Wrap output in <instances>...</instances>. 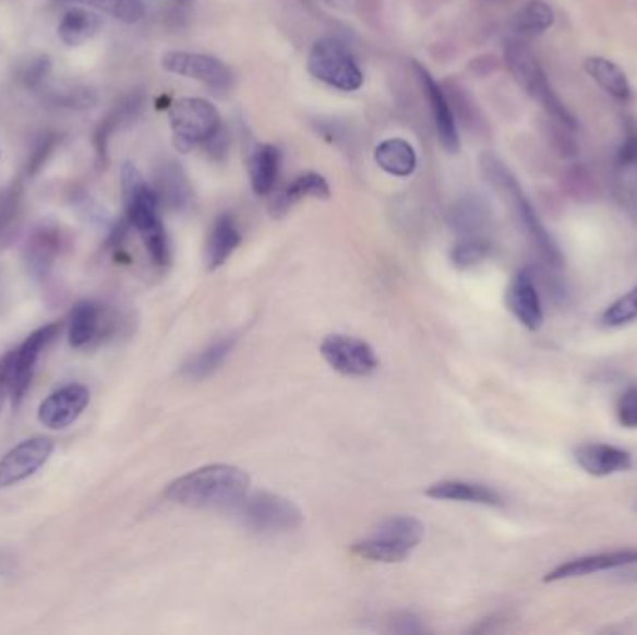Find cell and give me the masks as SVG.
<instances>
[{
  "label": "cell",
  "mask_w": 637,
  "mask_h": 635,
  "mask_svg": "<svg viewBox=\"0 0 637 635\" xmlns=\"http://www.w3.org/2000/svg\"><path fill=\"white\" fill-rule=\"evenodd\" d=\"M250 477L230 464H211L168 484L166 498L192 508H236L247 498Z\"/></svg>",
  "instance_id": "obj_1"
},
{
  "label": "cell",
  "mask_w": 637,
  "mask_h": 635,
  "mask_svg": "<svg viewBox=\"0 0 637 635\" xmlns=\"http://www.w3.org/2000/svg\"><path fill=\"white\" fill-rule=\"evenodd\" d=\"M481 172L486 181L496 189L497 194L504 197L505 204L509 205L510 213L517 218L518 226L522 228L529 242L533 244L541 260L550 267L560 268L563 265V254L560 247L544 228L541 218L537 215L536 207L529 202L518 179L513 176L509 168L497 159L492 153H484L481 157Z\"/></svg>",
  "instance_id": "obj_2"
},
{
  "label": "cell",
  "mask_w": 637,
  "mask_h": 635,
  "mask_svg": "<svg viewBox=\"0 0 637 635\" xmlns=\"http://www.w3.org/2000/svg\"><path fill=\"white\" fill-rule=\"evenodd\" d=\"M121 192L129 224L141 233L147 254L157 265H166L170 261V242L160 220L159 197L133 163L121 166Z\"/></svg>",
  "instance_id": "obj_3"
},
{
  "label": "cell",
  "mask_w": 637,
  "mask_h": 635,
  "mask_svg": "<svg viewBox=\"0 0 637 635\" xmlns=\"http://www.w3.org/2000/svg\"><path fill=\"white\" fill-rule=\"evenodd\" d=\"M505 64L515 76V81L520 84V88L546 110L550 120L576 131L574 116L568 112V108L563 105L560 97L555 96L554 88L550 86L549 79H546V73L526 45L520 44L517 39L507 41Z\"/></svg>",
  "instance_id": "obj_4"
},
{
  "label": "cell",
  "mask_w": 637,
  "mask_h": 635,
  "mask_svg": "<svg viewBox=\"0 0 637 635\" xmlns=\"http://www.w3.org/2000/svg\"><path fill=\"white\" fill-rule=\"evenodd\" d=\"M423 534L425 528L414 516H392L381 522L370 537L357 542L352 553L376 563H401L423 540Z\"/></svg>",
  "instance_id": "obj_5"
},
{
  "label": "cell",
  "mask_w": 637,
  "mask_h": 635,
  "mask_svg": "<svg viewBox=\"0 0 637 635\" xmlns=\"http://www.w3.org/2000/svg\"><path fill=\"white\" fill-rule=\"evenodd\" d=\"M173 146L179 152H191L192 147L205 144L223 129L217 108L202 97H181L170 105Z\"/></svg>",
  "instance_id": "obj_6"
},
{
  "label": "cell",
  "mask_w": 637,
  "mask_h": 635,
  "mask_svg": "<svg viewBox=\"0 0 637 635\" xmlns=\"http://www.w3.org/2000/svg\"><path fill=\"white\" fill-rule=\"evenodd\" d=\"M308 71L321 83L344 92H357L362 88V70L351 51L341 41L323 38L315 41L308 55Z\"/></svg>",
  "instance_id": "obj_7"
},
{
  "label": "cell",
  "mask_w": 637,
  "mask_h": 635,
  "mask_svg": "<svg viewBox=\"0 0 637 635\" xmlns=\"http://www.w3.org/2000/svg\"><path fill=\"white\" fill-rule=\"evenodd\" d=\"M236 508L247 528L262 534L293 531L302 524L300 508L286 498L271 492L247 494Z\"/></svg>",
  "instance_id": "obj_8"
},
{
  "label": "cell",
  "mask_w": 637,
  "mask_h": 635,
  "mask_svg": "<svg viewBox=\"0 0 637 635\" xmlns=\"http://www.w3.org/2000/svg\"><path fill=\"white\" fill-rule=\"evenodd\" d=\"M321 355L334 371L345 376H368L378 369V358L370 344L345 334H330L321 344Z\"/></svg>",
  "instance_id": "obj_9"
},
{
  "label": "cell",
  "mask_w": 637,
  "mask_h": 635,
  "mask_svg": "<svg viewBox=\"0 0 637 635\" xmlns=\"http://www.w3.org/2000/svg\"><path fill=\"white\" fill-rule=\"evenodd\" d=\"M163 70L205 84L215 92H228L233 83L230 68L223 60L200 52L168 51L160 58Z\"/></svg>",
  "instance_id": "obj_10"
},
{
  "label": "cell",
  "mask_w": 637,
  "mask_h": 635,
  "mask_svg": "<svg viewBox=\"0 0 637 635\" xmlns=\"http://www.w3.org/2000/svg\"><path fill=\"white\" fill-rule=\"evenodd\" d=\"M55 452V442L47 436L23 440L0 458V489L23 483L38 474Z\"/></svg>",
  "instance_id": "obj_11"
},
{
  "label": "cell",
  "mask_w": 637,
  "mask_h": 635,
  "mask_svg": "<svg viewBox=\"0 0 637 635\" xmlns=\"http://www.w3.org/2000/svg\"><path fill=\"white\" fill-rule=\"evenodd\" d=\"M613 192L618 205L637 218V123L625 120V136L613 163Z\"/></svg>",
  "instance_id": "obj_12"
},
{
  "label": "cell",
  "mask_w": 637,
  "mask_h": 635,
  "mask_svg": "<svg viewBox=\"0 0 637 635\" xmlns=\"http://www.w3.org/2000/svg\"><path fill=\"white\" fill-rule=\"evenodd\" d=\"M60 328H62V324L60 323L45 324V326H41V328H38V331L33 332L31 336L26 337L20 349L15 350L12 392H10L13 408L20 407L21 400L25 397L26 390H28L31 381H33L34 369H36L41 350L51 344L52 339L60 334Z\"/></svg>",
  "instance_id": "obj_13"
},
{
  "label": "cell",
  "mask_w": 637,
  "mask_h": 635,
  "mask_svg": "<svg viewBox=\"0 0 637 635\" xmlns=\"http://www.w3.org/2000/svg\"><path fill=\"white\" fill-rule=\"evenodd\" d=\"M412 68H414V73L418 76V81H420L423 94L428 97L429 105H431L434 128H436L442 146L446 147L449 153L459 152V129H457V120H455L452 103L444 94V89L440 88V84L434 81V76L429 73L428 68H423L418 62H414Z\"/></svg>",
  "instance_id": "obj_14"
},
{
  "label": "cell",
  "mask_w": 637,
  "mask_h": 635,
  "mask_svg": "<svg viewBox=\"0 0 637 635\" xmlns=\"http://www.w3.org/2000/svg\"><path fill=\"white\" fill-rule=\"evenodd\" d=\"M89 392L83 384H68L49 395L39 405L38 420L41 426L52 431H62L81 418L88 407Z\"/></svg>",
  "instance_id": "obj_15"
},
{
  "label": "cell",
  "mask_w": 637,
  "mask_h": 635,
  "mask_svg": "<svg viewBox=\"0 0 637 635\" xmlns=\"http://www.w3.org/2000/svg\"><path fill=\"white\" fill-rule=\"evenodd\" d=\"M637 563V550H615V552L593 553L576 560L561 563L544 576L546 584L563 582V579L581 578L597 572L615 571Z\"/></svg>",
  "instance_id": "obj_16"
},
{
  "label": "cell",
  "mask_w": 637,
  "mask_h": 635,
  "mask_svg": "<svg viewBox=\"0 0 637 635\" xmlns=\"http://www.w3.org/2000/svg\"><path fill=\"white\" fill-rule=\"evenodd\" d=\"M507 305L513 315L518 319V323L526 326L528 331L541 328L544 321L541 295L537 289L536 276L529 268L520 271L510 281L507 289Z\"/></svg>",
  "instance_id": "obj_17"
},
{
  "label": "cell",
  "mask_w": 637,
  "mask_h": 635,
  "mask_svg": "<svg viewBox=\"0 0 637 635\" xmlns=\"http://www.w3.org/2000/svg\"><path fill=\"white\" fill-rule=\"evenodd\" d=\"M581 470L589 476L608 477L628 471L634 464L630 452L610 444H584L574 452Z\"/></svg>",
  "instance_id": "obj_18"
},
{
  "label": "cell",
  "mask_w": 637,
  "mask_h": 635,
  "mask_svg": "<svg viewBox=\"0 0 637 635\" xmlns=\"http://www.w3.org/2000/svg\"><path fill=\"white\" fill-rule=\"evenodd\" d=\"M142 107H144V97L141 94H131V96L123 97L118 105L112 107L109 115L103 118L101 123L97 125L96 133H94L97 165H107V149H109L110 139L120 129L136 120L141 115Z\"/></svg>",
  "instance_id": "obj_19"
},
{
  "label": "cell",
  "mask_w": 637,
  "mask_h": 635,
  "mask_svg": "<svg viewBox=\"0 0 637 635\" xmlns=\"http://www.w3.org/2000/svg\"><path fill=\"white\" fill-rule=\"evenodd\" d=\"M425 494L442 502L476 503V505H486V507L504 505V498L489 484L457 481V479L431 484Z\"/></svg>",
  "instance_id": "obj_20"
},
{
  "label": "cell",
  "mask_w": 637,
  "mask_h": 635,
  "mask_svg": "<svg viewBox=\"0 0 637 635\" xmlns=\"http://www.w3.org/2000/svg\"><path fill=\"white\" fill-rule=\"evenodd\" d=\"M241 241V229L237 226L236 218L228 213L218 216L211 228L207 250H205V260H207L209 271L223 267L224 263L230 260L231 254L239 248Z\"/></svg>",
  "instance_id": "obj_21"
},
{
  "label": "cell",
  "mask_w": 637,
  "mask_h": 635,
  "mask_svg": "<svg viewBox=\"0 0 637 635\" xmlns=\"http://www.w3.org/2000/svg\"><path fill=\"white\" fill-rule=\"evenodd\" d=\"M64 236L62 229L52 224H41L34 229L31 241L26 244V261L34 274L45 276L52 267V261L57 257L62 247Z\"/></svg>",
  "instance_id": "obj_22"
},
{
  "label": "cell",
  "mask_w": 637,
  "mask_h": 635,
  "mask_svg": "<svg viewBox=\"0 0 637 635\" xmlns=\"http://www.w3.org/2000/svg\"><path fill=\"white\" fill-rule=\"evenodd\" d=\"M154 191L159 197V204L172 209H183L191 196L185 173L173 160H165L155 168Z\"/></svg>",
  "instance_id": "obj_23"
},
{
  "label": "cell",
  "mask_w": 637,
  "mask_h": 635,
  "mask_svg": "<svg viewBox=\"0 0 637 635\" xmlns=\"http://www.w3.org/2000/svg\"><path fill=\"white\" fill-rule=\"evenodd\" d=\"M34 96L47 107L62 108V110H88L97 105V94L88 86L81 84H60L49 81L44 88Z\"/></svg>",
  "instance_id": "obj_24"
},
{
  "label": "cell",
  "mask_w": 637,
  "mask_h": 635,
  "mask_svg": "<svg viewBox=\"0 0 637 635\" xmlns=\"http://www.w3.org/2000/svg\"><path fill=\"white\" fill-rule=\"evenodd\" d=\"M449 224L455 233L465 237H481L491 224V209L484 200L478 196H466L453 205L449 213Z\"/></svg>",
  "instance_id": "obj_25"
},
{
  "label": "cell",
  "mask_w": 637,
  "mask_h": 635,
  "mask_svg": "<svg viewBox=\"0 0 637 635\" xmlns=\"http://www.w3.org/2000/svg\"><path fill=\"white\" fill-rule=\"evenodd\" d=\"M281 153L278 147L262 144L255 147L249 159L250 183L257 196H267L275 189L280 173Z\"/></svg>",
  "instance_id": "obj_26"
},
{
  "label": "cell",
  "mask_w": 637,
  "mask_h": 635,
  "mask_svg": "<svg viewBox=\"0 0 637 635\" xmlns=\"http://www.w3.org/2000/svg\"><path fill=\"white\" fill-rule=\"evenodd\" d=\"M587 75L604 89L608 96H612L617 101H628L632 97V86L628 76L621 65L604 57H589L586 60Z\"/></svg>",
  "instance_id": "obj_27"
},
{
  "label": "cell",
  "mask_w": 637,
  "mask_h": 635,
  "mask_svg": "<svg viewBox=\"0 0 637 635\" xmlns=\"http://www.w3.org/2000/svg\"><path fill=\"white\" fill-rule=\"evenodd\" d=\"M375 163L389 176L408 178L414 173L418 157L410 142L402 139H388L375 147Z\"/></svg>",
  "instance_id": "obj_28"
},
{
  "label": "cell",
  "mask_w": 637,
  "mask_h": 635,
  "mask_svg": "<svg viewBox=\"0 0 637 635\" xmlns=\"http://www.w3.org/2000/svg\"><path fill=\"white\" fill-rule=\"evenodd\" d=\"M101 28V17L97 13L84 10L83 7H73L64 13L58 25V38L68 47H79L94 38Z\"/></svg>",
  "instance_id": "obj_29"
},
{
  "label": "cell",
  "mask_w": 637,
  "mask_h": 635,
  "mask_svg": "<svg viewBox=\"0 0 637 635\" xmlns=\"http://www.w3.org/2000/svg\"><path fill=\"white\" fill-rule=\"evenodd\" d=\"M233 345H236V337L217 339L215 344H211L209 347L200 350L199 355L192 356L191 360L181 369V373L187 379H191V381L207 379V376L213 375L215 371L223 368L224 362L228 360V356L233 350Z\"/></svg>",
  "instance_id": "obj_30"
},
{
  "label": "cell",
  "mask_w": 637,
  "mask_h": 635,
  "mask_svg": "<svg viewBox=\"0 0 637 635\" xmlns=\"http://www.w3.org/2000/svg\"><path fill=\"white\" fill-rule=\"evenodd\" d=\"M304 197H315V200H328L330 197V187L323 176L315 172H307L295 178L291 184L287 187L286 191L281 192V196L276 200L273 213L276 215H284L289 211L291 205L297 204Z\"/></svg>",
  "instance_id": "obj_31"
},
{
  "label": "cell",
  "mask_w": 637,
  "mask_h": 635,
  "mask_svg": "<svg viewBox=\"0 0 637 635\" xmlns=\"http://www.w3.org/2000/svg\"><path fill=\"white\" fill-rule=\"evenodd\" d=\"M555 13L549 2L544 0H528L524 7L518 8L513 17V28L518 36L533 38L546 33L554 26Z\"/></svg>",
  "instance_id": "obj_32"
},
{
  "label": "cell",
  "mask_w": 637,
  "mask_h": 635,
  "mask_svg": "<svg viewBox=\"0 0 637 635\" xmlns=\"http://www.w3.org/2000/svg\"><path fill=\"white\" fill-rule=\"evenodd\" d=\"M51 2L55 7L94 8L128 25L139 23L146 15L142 0H51Z\"/></svg>",
  "instance_id": "obj_33"
},
{
  "label": "cell",
  "mask_w": 637,
  "mask_h": 635,
  "mask_svg": "<svg viewBox=\"0 0 637 635\" xmlns=\"http://www.w3.org/2000/svg\"><path fill=\"white\" fill-rule=\"evenodd\" d=\"M99 324V308L89 300H81L73 308L70 317V345L81 349L96 336Z\"/></svg>",
  "instance_id": "obj_34"
},
{
  "label": "cell",
  "mask_w": 637,
  "mask_h": 635,
  "mask_svg": "<svg viewBox=\"0 0 637 635\" xmlns=\"http://www.w3.org/2000/svg\"><path fill=\"white\" fill-rule=\"evenodd\" d=\"M15 79L28 92H39L52 79V60L47 55H36L21 62L15 70Z\"/></svg>",
  "instance_id": "obj_35"
},
{
  "label": "cell",
  "mask_w": 637,
  "mask_h": 635,
  "mask_svg": "<svg viewBox=\"0 0 637 635\" xmlns=\"http://www.w3.org/2000/svg\"><path fill=\"white\" fill-rule=\"evenodd\" d=\"M491 254V244L483 237H465L460 239L452 252V261L455 267L472 268L486 260Z\"/></svg>",
  "instance_id": "obj_36"
},
{
  "label": "cell",
  "mask_w": 637,
  "mask_h": 635,
  "mask_svg": "<svg viewBox=\"0 0 637 635\" xmlns=\"http://www.w3.org/2000/svg\"><path fill=\"white\" fill-rule=\"evenodd\" d=\"M600 321L610 328H621L637 321V286L608 305Z\"/></svg>",
  "instance_id": "obj_37"
},
{
  "label": "cell",
  "mask_w": 637,
  "mask_h": 635,
  "mask_svg": "<svg viewBox=\"0 0 637 635\" xmlns=\"http://www.w3.org/2000/svg\"><path fill=\"white\" fill-rule=\"evenodd\" d=\"M58 142L60 139H58L57 133L45 131V133L38 134V139L34 141L31 153H28V159H26V176L34 178L44 168L52 152L57 149Z\"/></svg>",
  "instance_id": "obj_38"
},
{
  "label": "cell",
  "mask_w": 637,
  "mask_h": 635,
  "mask_svg": "<svg viewBox=\"0 0 637 635\" xmlns=\"http://www.w3.org/2000/svg\"><path fill=\"white\" fill-rule=\"evenodd\" d=\"M617 420L625 429H637V386H628L617 400Z\"/></svg>",
  "instance_id": "obj_39"
},
{
  "label": "cell",
  "mask_w": 637,
  "mask_h": 635,
  "mask_svg": "<svg viewBox=\"0 0 637 635\" xmlns=\"http://www.w3.org/2000/svg\"><path fill=\"white\" fill-rule=\"evenodd\" d=\"M13 362H15V350H10L0 358V410L4 407L8 394L12 392Z\"/></svg>",
  "instance_id": "obj_40"
},
{
  "label": "cell",
  "mask_w": 637,
  "mask_h": 635,
  "mask_svg": "<svg viewBox=\"0 0 637 635\" xmlns=\"http://www.w3.org/2000/svg\"><path fill=\"white\" fill-rule=\"evenodd\" d=\"M392 630L397 634H420L423 632V626H421L418 616L412 615V613H402L394 621Z\"/></svg>",
  "instance_id": "obj_41"
},
{
  "label": "cell",
  "mask_w": 637,
  "mask_h": 635,
  "mask_svg": "<svg viewBox=\"0 0 637 635\" xmlns=\"http://www.w3.org/2000/svg\"><path fill=\"white\" fill-rule=\"evenodd\" d=\"M204 146L207 147V152H209L213 159H220L224 153H226V149H228V136L224 133V129H220L213 139L205 142Z\"/></svg>",
  "instance_id": "obj_42"
},
{
  "label": "cell",
  "mask_w": 637,
  "mask_h": 635,
  "mask_svg": "<svg viewBox=\"0 0 637 635\" xmlns=\"http://www.w3.org/2000/svg\"><path fill=\"white\" fill-rule=\"evenodd\" d=\"M326 4H330V7H338L344 8L347 7V0H325Z\"/></svg>",
  "instance_id": "obj_43"
},
{
  "label": "cell",
  "mask_w": 637,
  "mask_h": 635,
  "mask_svg": "<svg viewBox=\"0 0 637 635\" xmlns=\"http://www.w3.org/2000/svg\"><path fill=\"white\" fill-rule=\"evenodd\" d=\"M178 4H191L192 0H176Z\"/></svg>",
  "instance_id": "obj_44"
}]
</instances>
